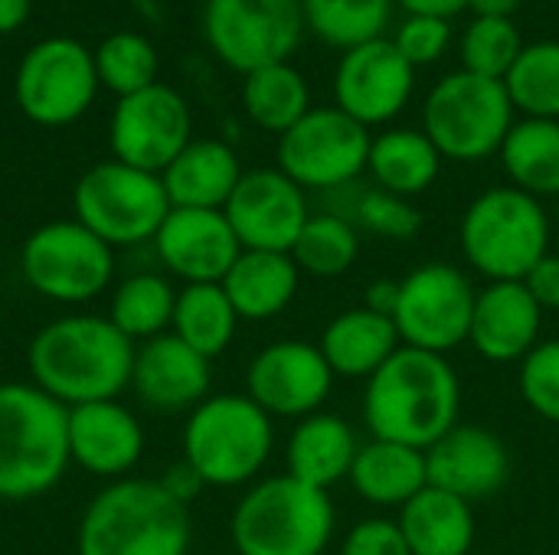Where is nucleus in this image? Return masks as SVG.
Returning <instances> with one entry per match:
<instances>
[{"label": "nucleus", "mask_w": 559, "mask_h": 555, "mask_svg": "<svg viewBox=\"0 0 559 555\" xmlns=\"http://www.w3.org/2000/svg\"><path fill=\"white\" fill-rule=\"evenodd\" d=\"M275 448V425L249 396H206L183 425V464L203 487H242L262 474Z\"/></svg>", "instance_id": "5"}, {"label": "nucleus", "mask_w": 559, "mask_h": 555, "mask_svg": "<svg viewBox=\"0 0 559 555\" xmlns=\"http://www.w3.org/2000/svg\"><path fill=\"white\" fill-rule=\"evenodd\" d=\"M92 59H95L98 85H105L118 98L134 95L157 82V49L141 33L121 29L105 36L92 52Z\"/></svg>", "instance_id": "38"}, {"label": "nucleus", "mask_w": 559, "mask_h": 555, "mask_svg": "<svg viewBox=\"0 0 559 555\" xmlns=\"http://www.w3.org/2000/svg\"><path fill=\"white\" fill-rule=\"evenodd\" d=\"M69 461V409L33 383H0V500L52 491Z\"/></svg>", "instance_id": "4"}, {"label": "nucleus", "mask_w": 559, "mask_h": 555, "mask_svg": "<svg viewBox=\"0 0 559 555\" xmlns=\"http://www.w3.org/2000/svg\"><path fill=\"white\" fill-rule=\"evenodd\" d=\"M160 180L174 209H223L242 180V167L229 144L190 141Z\"/></svg>", "instance_id": "25"}, {"label": "nucleus", "mask_w": 559, "mask_h": 555, "mask_svg": "<svg viewBox=\"0 0 559 555\" xmlns=\"http://www.w3.org/2000/svg\"><path fill=\"white\" fill-rule=\"evenodd\" d=\"M334 373L318 343L278 340L255 353L246 373V396L272 419H308L334 389Z\"/></svg>", "instance_id": "16"}, {"label": "nucleus", "mask_w": 559, "mask_h": 555, "mask_svg": "<svg viewBox=\"0 0 559 555\" xmlns=\"http://www.w3.org/2000/svg\"><path fill=\"white\" fill-rule=\"evenodd\" d=\"M33 386L59 406L75 409L85 402L118 399L131 386L134 343L95 314L49 321L29 343Z\"/></svg>", "instance_id": "2"}, {"label": "nucleus", "mask_w": 559, "mask_h": 555, "mask_svg": "<svg viewBox=\"0 0 559 555\" xmlns=\"http://www.w3.org/2000/svg\"><path fill=\"white\" fill-rule=\"evenodd\" d=\"M203 29L213 52L236 72L288 62L305 29L301 0H206Z\"/></svg>", "instance_id": "12"}, {"label": "nucleus", "mask_w": 559, "mask_h": 555, "mask_svg": "<svg viewBox=\"0 0 559 555\" xmlns=\"http://www.w3.org/2000/svg\"><path fill=\"white\" fill-rule=\"evenodd\" d=\"M396 0H301L305 23L337 49H354L380 39Z\"/></svg>", "instance_id": "36"}, {"label": "nucleus", "mask_w": 559, "mask_h": 555, "mask_svg": "<svg viewBox=\"0 0 559 555\" xmlns=\"http://www.w3.org/2000/svg\"><path fill=\"white\" fill-rule=\"evenodd\" d=\"M501 164L511 183L531 196H559V121H514L501 144Z\"/></svg>", "instance_id": "31"}, {"label": "nucleus", "mask_w": 559, "mask_h": 555, "mask_svg": "<svg viewBox=\"0 0 559 555\" xmlns=\"http://www.w3.org/2000/svg\"><path fill=\"white\" fill-rule=\"evenodd\" d=\"M337 527L328 491L288 474L265 478L246 491L229 520L239 555H321Z\"/></svg>", "instance_id": "6"}, {"label": "nucleus", "mask_w": 559, "mask_h": 555, "mask_svg": "<svg viewBox=\"0 0 559 555\" xmlns=\"http://www.w3.org/2000/svg\"><path fill=\"white\" fill-rule=\"evenodd\" d=\"M544 330V311L521 281H491L475 298L468 343L488 363H521Z\"/></svg>", "instance_id": "21"}, {"label": "nucleus", "mask_w": 559, "mask_h": 555, "mask_svg": "<svg viewBox=\"0 0 559 555\" xmlns=\"http://www.w3.org/2000/svg\"><path fill=\"white\" fill-rule=\"evenodd\" d=\"M531 298L537 301V307L547 311H559V252H547L521 281Z\"/></svg>", "instance_id": "44"}, {"label": "nucleus", "mask_w": 559, "mask_h": 555, "mask_svg": "<svg viewBox=\"0 0 559 555\" xmlns=\"http://www.w3.org/2000/svg\"><path fill=\"white\" fill-rule=\"evenodd\" d=\"M557 242H559V219H557Z\"/></svg>", "instance_id": "50"}, {"label": "nucleus", "mask_w": 559, "mask_h": 555, "mask_svg": "<svg viewBox=\"0 0 559 555\" xmlns=\"http://www.w3.org/2000/svg\"><path fill=\"white\" fill-rule=\"evenodd\" d=\"M367 170L373 173L380 190L413 200L439 180L442 154L436 150L426 131L390 128L370 141Z\"/></svg>", "instance_id": "30"}, {"label": "nucleus", "mask_w": 559, "mask_h": 555, "mask_svg": "<svg viewBox=\"0 0 559 555\" xmlns=\"http://www.w3.org/2000/svg\"><path fill=\"white\" fill-rule=\"evenodd\" d=\"M154 249L183 285H219L242 255L223 209H170L154 236Z\"/></svg>", "instance_id": "20"}, {"label": "nucleus", "mask_w": 559, "mask_h": 555, "mask_svg": "<svg viewBox=\"0 0 559 555\" xmlns=\"http://www.w3.org/2000/svg\"><path fill=\"white\" fill-rule=\"evenodd\" d=\"M174 337L193 347L200 357H219L239 327V314L226 298L223 285H183L174 304Z\"/></svg>", "instance_id": "32"}, {"label": "nucleus", "mask_w": 559, "mask_h": 555, "mask_svg": "<svg viewBox=\"0 0 559 555\" xmlns=\"http://www.w3.org/2000/svg\"><path fill=\"white\" fill-rule=\"evenodd\" d=\"M79 555H187L190 514L160 481L121 478L82 514Z\"/></svg>", "instance_id": "3"}, {"label": "nucleus", "mask_w": 559, "mask_h": 555, "mask_svg": "<svg viewBox=\"0 0 559 555\" xmlns=\"http://www.w3.org/2000/svg\"><path fill=\"white\" fill-rule=\"evenodd\" d=\"M357 451H360V442L341 415L314 412L301 419L288 435L285 474L308 487L331 491L334 484L350 478Z\"/></svg>", "instance_id": "24"}, {"label": "nucleus", "mask_w": 559, "mask_h": 555, "mask_svg": "<svg viewBox=\"0 0 559 555\" xmlns=\"http://www.w3.org/2000/svg\"><path fill=\"white\" fill-rule=\"evenodd\" d=\"M426 468L432 487L449 491L475 507L508 487L511 451L488 429L455 425L432 448H426Z\"/></svg>", "instance_id": "19"}, {"label": "nucleus", "mask_w": 559, "mask_h": 555, "mask_svg": "<svg viewBox=\"0 0 559 555\" xmlns=\"http://www.w3.org/2000/svg\"><path fill=\"white\" fill-rule=\"evenodd\" d=\"M321 353L334 376L341 379H370L400 347V330L393 317H383L370 307L341 311L321 334Z\"/></svg>", "instance_id": "26"}, {"label": "nucleus", "mask_w": 559, "mask_h": 555, "mask_svg": "<svg viewBox=\"0 0 559 555\" xmlns=\"http://www.w3.org/2000/svg\"><path fill=\"white\" fill-rule=\"evenodd\" d=\"M475 298L478 288L472 278L449 262H429L409 272L400 281V304L393 314L403 347L449 357L455 347L468 343Z\"/></svg>", "instance_id": "11"}, {"label": "nucleus", "mask_w": 559, "mask_h": 555, "mask_svg": "<svg viewBox=\"0 0 559 555\" xmlns=\"http://www.w3.org/2000/svg\"><path fill=\"white\" fill-rule=\"evenodd\" d=\"M242 105H246V114L262 131H272L282 137L311 111V95L298 69H292L288 62H275L246 75Z\"/></svg>", "instance_id": "33"}, {"label": "nucleus", "mask_w": 559, "mask_h": 555, "mask_svg": "<svg viewBox=\"0 0 559 555\" xmlns=\"http://www.w3.org/2000/svg\"><path fill=\"white\" fill-rule=\"evenodd\" d=\"M468 7L478 16H491V20H511V13L521 7V0H468Z\"/></svg>", "instance_id": "49"}, {"label": "nucleus", "mask_w": 559, "mask_h": 555, "mask_svg": "<svg viewBox=\"0 0 559 555\" xmlns=\"http://www.w3.org/2000/svg\"><path fill=\"white\" fill-rule=\"evenodd\" d=\"M190 128L193 121L183 95L164 82H154L134 95L118 98L108 141L115 160L147 173H164L170 160L193 141Z\"/></svg>", "instance_id": "15"}, {"label": "nucleus", "mask_w": 559, "mask_h": 555, "mask_svg": "<svg viewBox=\"0 0 559 555\" xmlns=\"http://www.w3.org/2000/svg\"><path fill=\"white\" fill-rule=\"evenodd\" d=\"M174 304H177V291L170 288V281L154 275V272H141V275H131L118 285V291L111 294L108 321L131 343L134 340H154L170 327Z\"/></svg>", "instance_id": "34"}, {"label": "nucleus", "mask_w": 559, "mask_h": 555, "mask_svg": "<svg viewBox=\"0 0 559 555\" xmlns=\"http://www.w3.org/2000/svg\"><path fill=\"white\" fill-rule=\"evenodd\" d=\"M396 523L413 555H468L478 533L475 507L432 484L400 510Z\"/></svg>", "instance_id": "29"}, {"label": "nucleus", "mask_w": 559, "mask_h": 555, "mask_svg": "<svg viewBox=\"0 0 559 555\" xmlns=\"http://www.w3.org/2000/svg\"><path fill=\"white\" fill-rule=\"evenodd\" d=\"M504 88L511 105L527 118L559 121V43L544 39L524 46L504 79Z\"/></svg>", "instance_id": "37"}, {"label": "nucleus", "mask_w": 559, "mask_h": 555, "mask_svg": "<svg viewBox=\"0 0 559 555\" xmlns=\"http://www.w3.org/2000/svg\"><path fill=\"white\" fill-rule=\"evenodd\" d=\"M518 389L534 415L559 425V340H540L521 360Z\"/></svg>", "instance_id": "40"}, {"label": "nucleus", "mask_w": 559, "mask_h": 555, "mask_svg": "<svg viewBox=\"0 0 559 555\" xmlns=\"http://www.w3.org/2000/svg\"><path fill=\"white\" fill-rule=\"evenodd\" d=\"M288 255L295 258L301 275L341 278L357 265L360 236L354 222L337 213H311Z\"/></svg>", "instance_id": "35"}, {"label": "nucleus", "mask_w": 559, "mask_h": 555, "mask_svg": "<svg viewBox=\"0 0 559 555\" xmlns=\"http://www.w3.org/2000/svg\"><path fill=\"white\" fill-rule=\"evenodd\" d=\"M223 213L249 252H292L311 216L305 190L282 170L242 173Z\"/></svg>", "instance_id": "17"}, {"label": "nucleus", "mask_w": 559, "mask_h": 555, "mask_svg": "<svg viewBox=\"0 0 559 555\" xmlns=\"http://www.w3.org/2000/svg\"><path fill=\"white\" fill-rule=\"evenodd\" d=\"M459 239L465 262L488 285L524 281L550 252L554 226L537 196L518 186H495L468 203Z\"/></svg>", "instance_id": "7"}, {"label": "nucleus", "mask_w": 559, "mask_h": 555, "mask_svg": "<svg viewBox=\"0 0 559 555\" xmlns=\"http://www.w3.org/2000/svg\"><path fill=\"white\" fill-rule=\"evenodd\" d=\"M29 7L33 0H0V36L20 29L29 16Z\"/></svg>", "instance_id": "48"}, {"label": "nucleus", "mask_w": 559, "mask_h": 555, "mask_svg": "<svg viewBox=\"0 0 559 555\" xmlns=\"http://www.w3.org/2000/svg\"><path fill=\"white\" fill-rule=\"evenodd\" d=\"M20 275L39 298L85 304L111 285L115 255L111 245L75 219L46 222L23 242Z\"/></svg>", "instance_id": "10"}, {"label": "nucleus", "mask_w": 559, "mask_h": 555, "mask_svg": "<svg viewBox=\"0 0 559 555\" xmlns=\"http://www.w3.org/2000/svg\"><path fill=\"white\" fill-rule=\"evenodd\" d=\"M131 389L160 412L197 409L210 396V360L174 334L134 347Z\"/></svg>", "instance_id": "23"}, {"label": "nucleus", "mask_w": 559, "mask_h": 555, "mask_svg": "<svg viewBox=\"0 0 559 555\" xmlns=\"http://www.w3.org/2000/svg\"><path fill=\"white\" fill-rule=\"evenodd\" d=\"M462 383L452 363L439 353L400 347L364 389V425L370 438L432 448L459 425Z\"/></svg>", "instance_id": "1"}, {"label": "nucleus", "mask_w": 559, "mask_h": 555, "mask_svg": "<svg viewBox=\"0 0 559 555\" xmlns=\"http://www.w3.org/2000/svg\"><path fill=\"white\" fill-rule=\"evenodd\" d=\"M354 219L367 232H373L380 239H390V242H413L423 232V222H426L423 213L409 200H403L396 193H386L380 186L377 190H367L357 200Z\"/></svg>", "instance_id": "41"}, {"label": "nucleus", "mask_w": 559, "mask_h": 555, "mask_svg": "<svg viewBox=\"0 0 559 555\" xmlns=\"http://www.w3.org/2000/svg\"><path fill=\"white\" fill-rule=\"evenodd\" d=\"M409 16H436L449 20L462 10H468V0H396Z\"/></svg>", "instance_id": "46"}, {"label": "nucleus", "mask_w": 559, "mask_h": 555, "mask_svg": "<svg viewBox=\"0 0 559 555\" xmlns=\"http://www.w3.org/2000/svg\"><path fill=\"white\" fill-rule=\"evenodd\" d=\"M393 43L413 69L429 65V62L442 59V52L449 49L452 26H449V20H436V16H409L400 26Z\"/></svg>", "instance_id": "42"}, {"label": "nucleus", "mask_w": 559, "mask_h": 555, "mask_svg": "<svg viewBox=\"0 0 559 555\" xmlns=\"http://www.w3.org/2000/svg\"><path fill=\"white\" fill-rule=\"evenodd\" d=\"M521 49H524V43H521V33L511 20L475 16L462 36V65L472 75L504 82L511 65L518 62Z\"/></svg>", "instance_id": "39"}, {"label": "nucleus", "mask_w": 559, "mask_h": 555, "mask_svg": "<svg viewBox=\"0 0 559 555\" xmlns=\"http://www.w3.org/2000/svg\"><path fill=\"white\" fill-rule=\"evenodd\" d=\"M144 451V432L134 412L118 399L69 409V458L95 478H124Z\"/></svg>", "instance_id": "22"}, {"label": "nucleus", "mask_w": 559, "mask_h": 555, "mask_svg": "<svg viewBox=\"0 0 559 555\" xmlns=\"http://www.w3.org/2000/svg\"><path fill=\"white\" fill-rule=\"evenodd\" d=\"M98 75L92 52L69 39L52 36L36 43L16 65L13 95L20 111L43 128H66L79 121L95 101Z\"/></svg>", "instance_id": "13"}, {"label": "nucleus", "mask_w": 559, "mask_h": 555, "mask_svg": "<svg viewBox=\"0 0 559 555\" xmlns=\"http://www.w3.org/2000/svg\"><path fill=\"white\" fill-rule=\"evenodd\" d=\"M160 484H164V487H167V491H170V494H174L180 504H190V500H193V494L203 487V481H200V478H197V474H193L187 464H177V468H170V474H167Z\"/></svg>", "instance_id": "47"}, {"label": "nucleus", "mask_w": 559, "mask_h": 555, "mask_svg": "<svg viewBox=\"0 0 559 555\" xmlns=\"http://www.w3.org/2000/svg\"><path fill=\"white\" fill-rule=\"evenodd\" d=\"M413 85L416 69L403 59L396 43L383 36L347 49L334 75L337 108L364 128L393 121L406 108Z\"/></svg>", "instance_id": "18"}, {"label": "nucleus", "mask_w": 559, "mask_h": 555, "mask_svg": "<svg viewBox=\"0 0 559 555\" xmlns=\"http://www.w3.org/2000/svg\"><path fill=\"white\" fill-rule=\"evenodd\" d=\"M72 206L75 222H82L111 249L154 242L157 229L174 209L160 173L138 170L121 160H105L85 170L75 183Z\"/></svg>", "instance_id": "9"}, {"label": "nucleus", "mask_w": 559, "mask_h": 555, "mask_svg": "<svg viewBox=\"0 0 559 555\" xmlns=\"http://www.w3.org/2000/svg\"><path fill=\"white\" fill-rule=\"evenodd\" d=\"M423 124L442 160L478 164L501 154V144L514 128V105L504 82L462 69L429 92Z\"/></svg>", "instance_id": "8"}, {"label": "nucleus", "mask_w": 559, "mask_h": 555, "mask_svg": "<svg viewBox=\"0 0 559 555\" xmlns=\"http://www.w3.org/2000/svg\"><path fill=\"white\" fill-rule=\"evenodd\" d=\"M337 555H413L406 540H403V530L396 520H386V517H370V520H360L341 543V553Z\"/></svg>", "instance_id": "43"}, {"label": "nucleus", "mask_w": 559, "mask_h": 555, "mask_svg": "<svg viewBox=\"0 0 559 555\" xmlns=\"http://www.w3.org/2000/svg\"><path fill=\"white\" fill-rule=\"evenodd\" d=\"M396 304H400V281L393 278H380L373 285H367V294H364V307L383 314V317H393L396 314Z\"/></svg>", "instance_id": "45"}, {"label": "nucleus", "mask_w": 559, "mask_h": 555, "mask_svg": "<svg viewBox=\"0 0 559 555\" xmlns=\"http://www.w3.org/2000/svg\"><path fill=\"white\" fill-rule=\"evenodd\" d=\"M219 285L233 301L239 321H272L295 301L301 272L288 252L242 249Z\"/></svg>", "instance_id": "28"}, {"label": "nucleus", "mask_w": 559, "mask_h": 555, "mask_svg": "<svg viewBox=\"0 0 559 555\" xmlns=\"http://www.w3.org/2000/svg\"><path fill=\"white\" fill-rule=\"evenodd\" d=\"M370 128L334 108H311L278 137V170L301 190H337L357 180L370 160Z\"/></svg>", "instance_id": "14"}, {"label": "nucleus", "mask_w": 559, "mask_h": 555, "mask_svg": "<svg viewBox=\"0 0 559 555\" xmlns=\"http://www.w3.org/2000/svg\"><path fill=\"white\" fill-rule=\"evenodd\" d=\"M347 481L364 504L403 510L419 491L429 487L426 451L370 438L367 445H360Z\"/></svg>", "instance_id": "27"}]
</instances>
